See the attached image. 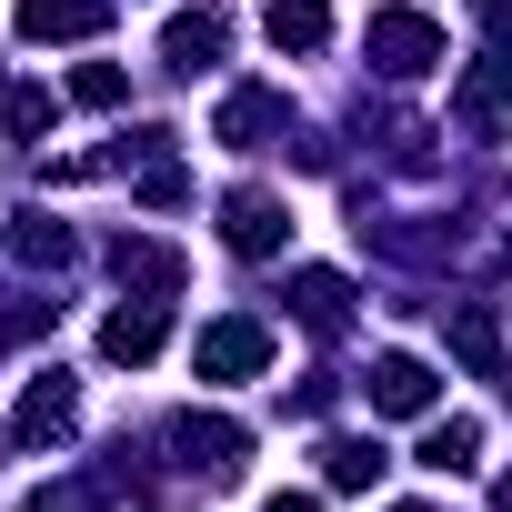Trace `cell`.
Instances as JSON below:
<instances>
[{"label": "cell", "instance_id": "4fadbf2b", "mask_svg": "<svg viewBox=\"0 0 512 512\" xmlns=\"http://www.w3.org/2000/svg\"><path fill=\"white\" fill-rule=\"evenodd\" d=\"M111 21V0H21V31L31 41H91Z\"/></svg>", "mask_w": 512, "mask_h": 512}, {"label": "cell", "instance_id": "7c38bea8", "mask_svg": "<svg viewBox=\"0 0 512 512\" xmlns=\"http://www.w3.org/2000/svg\"><path fill=\"white\" fill-rule=\"evenodd\" d=\"M292 312H302V332L332 342V332L352 322V282H342V272H292Z\"/></svg>", "mask_w": 512, "mask_h": 512}, {"label": "cell", "instance_id": "8992f818", "mask_svg": "<svg viewBox=\"0 0 512 512\" xmlns=\"http://www.w3.org/2000/svg\"><path fill=\"white\" fill-rule=\"evenodd\" d=\"M221 241L241 251V262H272V251L292 241V211H282L272 191H231V201H221Z\"/></svg>", "mask_w": 512, "mask_h": 512}, {"label": "cell", "instance_id": "2e32d148", "mask_svg": "<svg viewBox=\"0 0 512 512\" xmlns=\"http://www.w3.org/2000/svg\"><path fill=\"white\" fill-rule=\"evenodd\" d=\"M422 462L432 472H472L482 462V422H462V412L452 422H422Z\"/></svg>", "mask_w": 512, "mask_h": 512}, {"label": "cell", "instance_id": "cb8c5ba5", "mask_svg": "<svg viewBox=\"0 0 512 512\" xmlns=\"http://www.w3.org/2000/svg\"><path fill=\"white\" fill-rule=\"evenodd\" d=\"M392 512H432V502H392Z\"/></svg>", "mask_w": 512, "mask_h": 512}, {"label": "cell", "instance_id": "7402d4cb", "mask_svg": "<svg viewBox=\"0 0 512 512\" xmlns=\"http://www.w3.org/2000/svg\"><path fill=\"white\" fill-rule=\"evenodd\" d=\"M472 21H482L492 41H512V0H472Z\"/></svg>", "mask_w": 512, "mask_h": 512}, {"label": "cell", "instance_id": "ffe728a7", "mask_svg": "<svg viewBox=\"0 0 512 512\" xmlns=\"http://www.w3.org/2000/svg\"><path fill=\"white\" fill-rule=\"evenodd\" d=\"M21 512H111V492H101V482H51V492H31Z\"/></svg>", "mask_w": 512, "mask_h": 512}, {"label": "cell", "instance_id": "30bf717a", "mask_svg": "<svg viewBox=\"0 0 512 512\" xmlns=\"http://www.w3.org/2000/svg\"><path fill=\"white\" fill-rule=\"evenodd\" d=\"M111 272H121L141 302H171V292H181V251H171V241H131V231H121V241H111Z\"/></svg>", "mask_w": 512, "mask_h": 512}, {"label": "cell", "instance_id": "ba28073f", "mask_svg": "<svg viewBox=\"0 0 512 512\" xmlns=\"http://www.w3.org/2000/svg\"><path fill=\"white\" fill-rule=\"evenodd\" d=\"M71 412H81V392H71V372L51 362V372H31V392H21V422H11V442H31V452H41V442H61V432H71Z\"/></svg>", "mask_w": 512, "mask_h": 512}, {"label": "cell", "instance_id": "5bb4252c", "mask_svg": "<svg viewBox=\"0 0 512 512\" xmlns=\"http://www.w3.org/2000/svg\"><path fill=\"white\" fill-rule=\"evenodd\" d=\"M322 482H332V492H372V482H382V442L332 432V442H322Z\"/></svg>", "mask_w": 512, "mask_h": 512}, {"label": "cell", "instance_id": "6da1fadb", "mask_svg": "<svg viewBox=\"0 0 512 512\" xmlns=\"http://www.w3.org/2000/svg\"><path fill=\"white\" fill-rule=\"evenodd\" d=\"M362 51H372L382 81H422V71L442 61V21H432V11H372Z\"/></svg>", "mask_w": 512, "mask_h": 512}, {"label": "cell", "instance_id": "ac0fdd59", "mask_svg": "<svg viewBox=\"0 0 512 512\" xmlns=\"http://www.w3.org/2000/svg\"><path fill=\"white\" fill-rule=\"evenodd\" d=\"M71 101H81V111H121V101H131V71H111V61H81V71H71Z\"/></svg>", "mask_w": 512, "mask_h": 512}, {"label": "cell", "instance_id": "e0dca14e", "mask_svg": "<svg viewBox=\"0 0 512 512\" xmlns=\"http://www.w3.org/2000/svg\"><path fill=\"white\" fill-rule=\"evenodd\" d=\"M11 251H21L31 272H61V262H71V231H61L51 211H21V221H11Z\"/></svg>", "mask_w": 512, "mask_h": 512}, {"label": "cell", "instance_id": "7a4b0ae2", "mask_svg": "<svg viewBox=\"0 0 512 512\" xmlns=\"http://www.w3.org/2000/svg\"><path fill=\"white\" fill-rule=\"evenodd\" d=\"M191 362H201V382H262L272 372V332L251 322V312H221V322H201Z\"/></svg>", "mask_w": 512, "mask_h": 512}, {"label": "cell", "instance_id": "3957f363", "mask_svg": "<svg viewBox=\"0 0 512 512\" xmlns=\"http://www.w3.org/2000/svg\"><path fill=\"white\" fill-rule=\"evenodd\" d=\"M211 141H221V151H272V141H292V111H282V91H262V81L221 91V111H211Z\"/></svg>", "mask_w": 512, "mask_h": 512}, {"label": "cell", "instance_id": "d6986e66", "mask_svg": "<svg viewBox=\"0 0 512 512\" xmlns=\"http://www.w3.org/2000/svg\"><path fill=\"white\" fill-rule=\"evenodd\" d=\"M452 352H462L472 372H502V332H492V312H482V302H472V312L452 322Z\"/></svg>", "mask_w": 512, "mask_h": 512}, {"label": "cell", "instance_id": "52a82bcc", "mask_svg": "<svg viewBox=\"0 0 512 512\" xmlns=\"http://www.w3.org/2000/svg\"><path fill=\"white\" fill-rule=\"evenodd\" d=\"M362 392H372V412H392V422H422L442 382H432V362H422V352H382V362L362 372Z\"/></svg>", "mask_w": 512, "mask_h": 512}, {"label": "cell", "instance_id": "277c9868", "mask_svg": "<svg viewBox=\"0 0 512 512\" xmlns=\"http://www.w3.org/2000/svg\"><path fill=\"white\" fill-rule=\"evenodd\" d=\"M161 442L181 452V472H211V482H231V472L251 462V432H241V422H221V412H181Z\"/></svg>", "mask_w": 512, "mask_h": 512}, {"label": "cell", "instance_id": "5b68a950", "mask_svg": "<svg viewBox=\"0 0 512 512\" xmlns=\"http://www.w3.org/2000/svg\"><path fill=\"white\" fill-rule=\"evenodd\" d=\"M452 121H462L472 141H502V131H512V51H492V61H472V71L452 81Z\"/></svg>", "mask_w": 512, "mask_h": 512}, {"label": "cell", "instance_id": "8fae6325", "mask_svg": "<svg viewBox=\"0 0 512 512\" xmlns=\"http://www.w3.org/2000/svg\"><path fill=\"white\" fill-rule=\"evenodd\" d=\"M161 332H171V312H161V302H121V312L101 322V362H151V352H161Z\"/></svg>", "mask_w": 512, "mask_h": 512}, {"label": "cell", "instance_id": "603a6c76", "mask_svg": "<svg viewBox=\"0 0 512 512\" xmlns=\"http://www.w3.org/2000/svg\"><path fill=\"white\" fill-rule=\"evenodd\" d=\"M262 512H322V492H272Z\"/></svg>", "mask_w": 512, "mask_h": 512}, {"label": "cell", "instance_id": "44dd1931", "mask_svg": "<svg viewBox=\"0 0 512 512\" xmlns=\"http://www.w3.org/2000/svg\"><path fill=\"white\" fill-rule=\"evenodd\" d=\"M41 131H51V91L21 81V91H11V141H41Z\"/></svg>", "mask_w": 512, "mask_h": 512}, {"label": "cell", "instance_id": "9a60e30c", "mask_svg": "<svg viewBox=\"0 0 512 512\" xmlns=\"http://www.w3.org/2000/svg\"><path fill=\"white\" fill-rule=\"evenodd\" d=\"M262 31H272L282 51H322V41H332V11H322V0H272Z\"/></svg>", "mask_w": 512, "mask_h": 512}, {"label": "cell", "instance_id": "9c48e42d", "mask_svg": "<svg viewBox=\"0 0 512 512\" xmlns=\"http://www.w3.org/2000/svg\"><path fill=\"white\" fill-rule=\"evenodd\" d=\"M221 51H231V21H221V11H181V21L161 31V71H181V81H201Z\"/></svg>", "mask_w": 512, "mask_h": 512}]
</instances>
